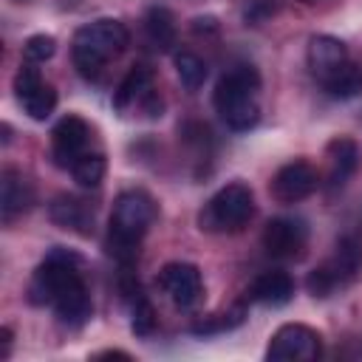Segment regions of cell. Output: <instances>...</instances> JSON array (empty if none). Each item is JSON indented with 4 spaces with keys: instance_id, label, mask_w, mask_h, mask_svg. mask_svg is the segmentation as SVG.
I'll return each mask as SVG.
<instances>
[{
    "instance_id": "9a60e30c",
    "label": "cell",
    "mask_w": 362,
    "mask_h": 362,
    "mask_svg": "<svg viewBox=\"0 0 362 362\" xmlns=\"http://www.w3.org/2000/svg\"><path fill=\"white\" fill-rule=\"evenodd\" d=\"M54 311H57V320L68 328H82L90 314H93V303H90V294H88V286L85 280L68 286L57 300H54Z\"/></svg>"
},
{
    "instance_id": "8992f818",
    "label": "cell",
    "mask_w": 362,
    "mask_h": 362,
    "mask_svg": "<svg viewBox=\"0 0 362 362\" xmlns=\"http://www.w3.org/2000/svg\"><path fill=\"white\" fill-rule=\"evenodd\" d=\"M113 107L116 113H141L144 119H158L164 110V102L153 85V71L147 65H133L127 76L119 82L113 93Z\"/></svg>"
},
{
    "instance_id": "6da1fadb",
    "label": "cell",
    "mask_w": 362,
    "mask_h": 362,
    "mask_svg": "<svg viewBox=\"0 0 362 362\" xmlns=\"http://www.w3.org/2000/svg\"><path fill=\"white\" fill-rule=\"evenodd\" d=\"M158 218V204L144 189H124L113 201L107 223V252L119 260H133L139 255L141 238Z\"/></svg>"
},
{
    "instance_id": "e0dca14e",
    "label": "cell",
    "mask_w": 362,
    "mask_h": 362,
    "mask_svg": "<svg viewBox=\"0 0 362 362\" xmlns=\"http://www.w3.org/2000/svg\"><path fill=\"white\" fill-rule=\"evenodd\" d=\"M325 158H328V178L334 187H342L359 167V147L354 139L348 136H337L328 141L325 147Z\"/></svg>"
},
{
    "instance_id": "83f0119b",
    "label": "cell",
    "mask_w": 362,
    "mask_h": 362,
    "mask_svg": "<svg viewBox=\"0 0 362 362\" xmlns=\"http://www.w3.org/2000/svg\"><path fill=\"white\" fill-rule=\"evenodd\" d=\"M0 342H3L0 356L6 359V356H8V351H11V342H14V334H11V328H8V325H3V328H0Z\"/></svg>"
},
{
    "instance_id": "7a4b0ae2",
    "label": "cell",
    "mask_w": 362,
    "mask_h": 362,
    "mask_svg": "<svg viewBox=\"0 0 362 362\" xmlns=\"http://www.w3.org/2000/svg\"><path fill=\"white\" fill-rule=\"evenodd\" d=\"M127 42H130V34L124 23L113 17H99L76 28L74 42H71V57H74L76 71L85 79H96L102 68L127 48Z\"/></svg>"
},
{
    "instance_id": "9c48e42d",
    "label": "cell",
    "mask_w": 362,
    "mask_h": 362,
    "mask_svg": "<svg viewBox=\"0 0 362 362\" xmlns=\"http://www.w3.org/2000/svg\"><path fill=\"white\" fill-rule=\"evenodd\" d=\"M88 141H90V127L82 116H62L54 130H51V156L54 164L62 170H71L85 153H88Z\"/></svg>"
},
{
    "instance_id": "44dd1931",
    "label": "cell",
    "mask_w": 362,
    "mask_h": 362,
    "mask_svg": "<svg viewBox=\"0 0 362 362\" xmlns=\"http://www.w3.org/2000/svg\"><path fill=\"white\" fill-rule=\"evenodd\" d=\"M144 31L158 51H170L175 45V17L164 6H153L144 14Z\"/></svg>"
},
{
    "instance_id": "52a82bcc",
    "label": "cell",
    "mask_w": 362,
    "mask_h": 362,
    "mask_svg": "<svg viewBox=\"0 0 362 362\" xmlns=\"http://www.w3.org/2000/svg\"><path fill=\"white\" fill-rule=\"evenodd\" d=\"M266 356L274 362H314L322 356V337L311 325L286 322L272 334Z\"/></svg>"
},
{
    "instance_id": "4dcf8cb0",
    "label": "cell",
    "mask_w": 362,
    "mask_h": 362,
    "mask_svg": "<svg viewBox=\"0 0 362 362\" xmlns=\"http://www.w3.org/2000/svg\"><path fill=\"white\" fill-rule=\"evenodd\" d=\"M303 3H317V0H303Z\"/></svg>"
},
{
    "instance_id": "277c9868",
    "label": "cell",
    "mask_w": 362,
    "mask_h": 362,
    "mask_svg": "<svg viewBox=\"0 0 362 362\" xmlns=\"http://www.w3.org/2000/svg\"><path fill=\"white\" fill-rule=\"evenodd\" d=\"M255 215V195L246 184L232 181L221 187L198 212V226L204 232H240Z\"/></svg>"
},
{
    "instance_id": "5bb4252c",
    "label": "cell",
    "mask_w": 362,
    "mask_h": 362,
    "mask_svg": "<svg viewBox=\"0 0 362 362\" xmlns=\"http://www.w3.org/2000/svg\"><path fill=\"white\" fill-rule=\"evenodd\" d=\"M31 204H34L31 181L20 170L6 167L3 175H0V215H3V223H11L17 215L28 212Z\"/></svg>"
},
{
    "instance_id": "30bf717a",
    "label": "cell",
    "mask_w": 362,
    "mask_h": 362,
    "mask_svg": "<svg viewBox=\"0 0 362 362\" xmlns=\"http://www.w3.org/2000/svg\"><path fill=\"white\" fill-rule=\"evenodd\" d=\"M158 288L178 305V308H192L201 294H204V283H201V272L192 263L175 260L161 266L158 272Z\"/></svg>"
},
{
    "instance_id": "603a6c76",
    "label": "cell",
    "mask_w": 362,
    "mask_h": 362,
    "mask_svg": "<svg viewBox=\"0 0 362 362\" xmlns=\"http://www.w3.org/2000/svg\"><path fill=\"white\" fill-rule=\"evenodd\" d=\"M105 170H107L105 156H102V153H90V150H88V153H85V156L71 167V175H74V181H76L79 187L93 189V187H99V184H102Z\"/></svg>"
},
{
    "instance_id": "3957f363",
    "label": "cell",
    "mask_w": 362,
    "mask_h": 362,
    "mask_svg": "<svg viewBox=\"0 0 362 362\" xmlns=\"http://www.w3.org/2000/svg\"><path fill=\"white\" fill-rule=\"evenodd\" d=\"M257 88H260V76L249 65H238L218 79L212 102L229 130L243 133L257 124V119H260Z\"/></svg>"
},
{
    "instance_id": "8fae6325",
    "label": "cell",
    "mask_w": 362,
    "mask_h": 362,
    "mask_svg": "<svg viewBox=\"0 0 362 362\" xmlns=\"http://www.w3.org/2000/svg\"><path fill=\"white\" fill-rule=\"evenodd\" d=\"M317 184H320L317 170L308 161H288V164H283L274 173L269 189H272L274 201H280V204H297V201L308 198L317 189Z\"/></svg>"
},
{
    "instance_id": "f1b7e54d",
    "label": "cell",
    "mask_w": 362,
    "mask_h": 362,
    "mask_svg": "<svg viewBox=\"0 0 362 362\" xmlns=\"http://www.w3.org/2000/svg\"><path fill=\"white\" fill-rule=\"evenodd\" d=\"M96 359H130V354H127V351H113V348H110V351H99Z\"/></svg>"
},
{
    "instance_id": "d6986e66",
    "label": "cell",
    "mask_w": 362,
    "mask_h": 362,
    "mask_svg": "<svg viewBox=\"0 0 362 362\" xmlns=\"http://www.w3.org/2000/svg\"><path fill=\"white\" fill-rule=\"evenodd\" d=\"M325 266H328V272L334 274L337 283L354 280L362 272V243L356 238H351V235L339 238L337 240V252H334V257Z\"/></svg>"
},
{
    "instance_id": "d4e9b609",
    "label": "cell",
    "mask_w": 362,
    "mask_h": 362,
    "mask_svg": "<svg viewBox=\"0 0 362 362\" xmlns=\"http://www.w3.org/2000/svg\"><path fill=\"white\" fill-rule=\"evenodd\" d=\"M54 51H57V40L51 34H31L23 45V54L28 62H45L54 57Z\"/></svg>"
},
{
    "instance_id": "5b68a950",
    "label": "cell",
    "mask_w": 362,
    "mask_h": 362,
    "mask_svg": "<svg viewBox=\"0 0 362 362\" xmlns=\"http://www.w3.org/2000/svg\"><path fill=\"white\" fill-rule=\"evenodd\" d=\"M82 260L68 249H54L34 272L28 283V303L31 305H54V300L74 283L82 280Z\"/></svg>"
},
{
    "instance_id": "ac0fdd59",
    "label": "cell",
    "mask_w": 362,
    "mask_h": 362,
    "mask_svg": "<svg viewBox=\"0 0 362 362\" xmlns=\"http://www.w3.org/2000/svg\"><path fill=\"white\" fill-rule=\"evenodd\" d=\"M291 294H294V280L280 269L257 274L255 283L249 286V300H255L260 305H286L291 300Z\"/></svg>"
},
{
    "instance_id": "4316f807",
    "label": "cell",
    "mask_w": 362,
    "mask_h": 362,
    "mask_svg": "<svg viewBox=\"0 0 362 362\" xmlns=\"http://www.w3.org/2000/svg\"><path fill=\"white\" fill-rule=\"evenodd\" d=\"M305 286H308V291H311L314 297H328L339 283L334 280V274L328 272V266H317V269L308 274Z\"/></svg>"
},
{
    "instance_id": "2e32d148",
    "label": "cell",
    "mask_w": 362,
    "mask_h": 362,
    "mask_svg": "<svg viewBox=\"0 0 362 362\" xmlns=\"http://www.w3.org/2000/svg\"><path fill=\"white\" fill-rule=\"evenodd\" d=\"M342 62H348V48L342 40H337L331 34H317L308 40V68L317 79L328 76Z\"/></svg>"
},
{
    "instance_id": "7402d4cb",
    "label": "cell",
    "mask_w": 362,
    "mask_h": 362,
    "mask_svg": "<svg viewBox=\"0 0 362 362\" xmlns=\"http://www.w3.org/2000/svg\"><path fill=\"white\" fill-rule=\"evenodd\" d=\"M173 62H175V74H178V79H181V85H184L187 90H198V88L204 85V79H206V62H204L198 54H192V51H178V54L173 57Z\"/></svg>"
},
{
    "instance_id": "cb8c5ba5",
    "label": "cell",
    "mask_w": 362,
    "mask_h": 362,
    "mask_svg": "<svg viewBox=\"0 0 362 362\" xmlns=\"http://www.w3.org/2000/svg\"><path fill=\"white\" fill-rule=\"evenodd\" d=\"M243 322V308H232L226 314H212V317H204L201 322H195L189 331L198 334V337H209V334H223L229 328H238Z\"/></svg>"
},
{
    "instance_id": "ffe728a7",
    "label": "cell",
    "mask_w": 362,
    "mask_h": 362,
    "mask_svg": "<svg viewBox=\"0 0 362 362\" xmlns=\"http://www.w3.org/2000/svg\"><path fill=\"white\" fill-rule=\"evenodd\" d=\"M325 93L334 99H354L362 93V68L356 62H342L339 68H334L328 76L320 79Z\"/></svg>"
},
{
    "instance_id": "484cf974",
    "label": "cell",
    "mask_w": 362,
    "mask_h": 362,
    "mask_svg": "<svg viewBox=\"0 0 362 362\" xmlns=\"http://www.w3.org/2000/svg\"><path fill=\"white\" fill-rule=\"evenodd\" d=\"M156 328V311L144 297L133 300V334L136 337H150Z\"/></svg>"
},
{
    "instance_id": "4fadbf2b",
    "label": "cell",
    "mask_w": 362,
    "mask_h": 362,
    "mask_svg": "<svg viewBox=\"0 0 362 362\" xmlns=\"http://www.w3.org/2000/svg\"><path fill=\"white\" fill-rule=\"evenodd\" d=\"M48 218L51 223H57L59 229H68V232H76L82 238L93 235V206L76 195H57L51 198L48 204Z\"/></svg>"
},
{
    "instance_id": "f546056e",
    "label": "cell",
    "mask_w": 362,
    "mask_h": 362,
    "mask_svg": "<svg viewBox=\"0 0 362 362\" xmlns=\"http://www.w3.org/2000/svg\"><path fill=\"white\" fill-rule=\"evenodd\" d=\"M8 139H11V127L3 124V144H8Z\"/></svg>"
},
{
    "instance_id": "ba28073f",
    "label": "cell",
    "mask_w": 362,
    "mask_h": 362,
    "mask_svg": "<svg viewBox=\"0 0 362 362\" xmlns=\"http://www.w3.org/2000/svg\"><path fill=\"white\" fill-rule=\"evenodd\" d=\"M14 93L23 105V110L34 119V122H45L54 107H57V90L54 85H48L40 74V68L34 62H23L17 76H14Z\"/></svg>"
},
{
    "instance_id": "7c38bea8",
    "label": "cell",
    "mask_w": 362,
    "mask_h": 362,
    "mask_svg": "<svg viewBox=\"0 0 362 362\" xmlns=\"http://www.w3.org/2000/svg\"><path fill=\"white\" fill-rule=\"evenodd\" d=\"M308 229L297 218H272L263 229V249L274 257H294L303 252Z\"/></svg>"
}]
</instances>
